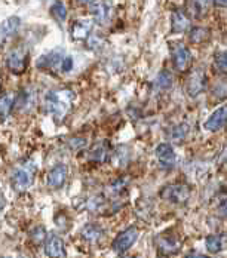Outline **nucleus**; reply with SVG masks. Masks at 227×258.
<instances>
[{
  "label": "nucleus",
  "mask_w": 227,
  "mask_h": 258,
  "mask_svg": "<svg viewBox=\"0 0 227 258\" xmlns=\"http://www.w3.org/2000/svg\"><path fill=\"white\" fill-rule=\"evenodd\" d=\"M45 252L49 258H66L63 239L56 234H50L45 243Z\"/></svg>",
  "instance_id": "nucleus-11"
},
{
  "label": "nucleus",
  "mask_w": 227,
  "mask_h": 258,
  "mask_svg": "<svg viewBox=\"0 0 227 258\" xmlns=\"http://www.w3.org/2000/svg\"><path fill=\"white\" fill-rule=\"evenodd\" d=\"M205 88H206V76H205L203 70L198 69V70L192 72L187 79V83H186L187 94L190 97H198L205 91Z\"/></svg>",
  "instance_id": "nucleus-6"
},
{
  "label": "nucleus",
  "mask_w": 227,
  "mask_h": 258,
  "mask_svg": "<svg viewBox=\"0 0 227 258\" xmlns=\"http://www.w3.org/2000/svg\"><path fill=\"white\" fill-rule=\"evenodd\" d=\"M138 237V230L135 227H128L126 230L118 234V237L113 240V251L118 254H124L126 252L137 240Z\"/></svg>",
  "instance_id": "nucleus-5"
},
{
  "label": "nucleus",
  "mask_w": 227,
  "mask_h": 258,
  "mask_svg": "<svg viewBox=\"0 0 227 258\" xmlns=\"http://www.w3.org/2000/svg\"><path fill=\"white\" fill-rule=\"evenodd\" d=\"M20 27H21V18L20 17L12 15V17L6 18L2 24V43H6L8 39L15 36L18 33Z\"/></svg>",
  "instance_id": "nucleus-15"
},
{
  "label": "nucleus",
  "mask_w": 227,
  "mask_h": 258,
  "mask_svg": "<svg viewBox=\"0 0 227 258\" xmlns=\"http://www.w3.org/2000/svg\"><path fill=\"white\" fill-rule=\"evenodd\" d=\"M189 132V126H186V125H180V126H177L173 131V134H171V137H173V140L174 141H181V140H184V137H186V134Z\"/></svg>",
  "instance_id": "nucleus-27"
},
{
  "label": "nucleus",
  "mask_w": 227,
  "mask_h": 258,
  "mask_svg": "<svg viewBox=\"0 0 227 258\" xmlns=\"http://www.w3.org/2000/svg\"><path fill=\"white\" fill-rule=\"evenodd\" d=\"M82 237L85 239V240H88V242H91V243H95V242H98L101 237H102V229H101L100 226H97V224H86L83 229H82Z\"/></svg>",
  "instance_id": "nucleus-19"
},
{
  "label": "nucleus",
  "mask_w": 227,
  "mask_h": 258,
  "mask_svg": "<svg viewBox=\"0 0 227 258\" xmlns=\"http://www.w3.org/2000/svg\"><path fill=\"white\" fill-rule=\"evenodd\" d=\"M125 187H126V181L125 180H118V181H115V182L111 184L110 190H111L113 193H119V191H122V190H124Z\"/></svg>",
  "instance_id": "nucleus-30"
},
{
  "label": "nucleus",
  "mask_w": 227,
  "mask_h": 258,
  "mask_svg": "<svg viewBox=\"0 0 227 258\" xmlns=\"http://www.w3.org/2000/svg\"><path fill=\"white\" fill-rule=\"evenodd\" d=\"M69 144L73 147V149H83L85 146H86V140L85 138H70V141H69Z\"/></svg>",
  "instance_id": "nucleus-29"
},
{
  "label": "nucleus",
  "mask_w": 227,
  "mask_h": 258,
  "mask_svg": "<svg viewBox=\"0 0 227 258\" xmlns=\"http://www.w3.org/2000/svg\"><path fill=\"white\" fill-rule=\"evenodd\" d=\"M173 64L178 72H186L192 66V53L183 43H176L173 48Z\"/></svg>",
  "instance_id": "nucleus-7"
},
{
  "label": "nucleus",
  "mask_w": 227,
  "mask_h": 258,
  "mask_svg": "<svg viewBox=\"0 0 227 258\" xmlns=\"http://www.w3.org/2000/svg\"><path fill=\"white\" fill-rule=\"evenodd\" d=\"M73 67H75L73 56H70V55H66V56H64V59H63V62H61V66H60L61 72H64V73H69V72H72V70H73Z\"/></svg>",
  "instance_id": "nucleus-28"
},
{
  "label": "nucleus",
  "mask_w": 227,
  "mask_h": 258,
  "mask_svg": "<svg viewBox=\"0 0 227 258\" xmlns=\"http://www.w3.org/2000/svg\"><path fill=\"white\" fill-rule=\"evenodd\" d=\"M52 14L60 23H64L67 20V6H66V3H63V2L53 3L52 5Z\"/></svg>",
  "instance_id": "nucleus-25"
},
{
  "label": "nucleus",
  "mask_w": 227,
  "mask_h": 258,
  "mask_svg": "<svg viewBox=\"0 0 227 258\" xmlns=\"http://www.w3.org/2000/svg\"><path fill=\"white\" fill-rule=\"evenodd\" d=\"M214 64L215 67L223 72V73H227V51H221L215 53V58H214Z\"/></svg>",
  "instance_id": "nucleus-26"
},
{
  "label": "nucleus",
  "mask_w": 227,
  "mask_h": 258,
  "mask_svg": "<svg viewBox=\"0 0 227 258\" xmlns=\"http://www.w3.org/2000/svg\"><path fill=\"white\" fill-rule=\"evenodd\" d=\"M34 180V168L31 165H23V166H18L12 175H11V182H12V187L17 190V191H25L31 182Z\"/></svg>",
  "instance_id": "nucleus-2"
},
{
  "label": "nucleus",
  "mask_w": 227,
  "mask_h": 258,
  "mask_svg": "<svg viewBox=\"0 0 227 258\" xmlns=\"http://www.w3.org/2000/svg\"><path fill=\"white\" fill-rule=\"evenodd\" d=\"M64 56H66V55H63V49H53V51L42 55V56L37 59L36 66H37L39 70H50V69H56V67L60 69V66H61V62H63Z\"/></svg>",
  "instance_id": "nucleus-9"
},
{
  "label": "nucleus",
  "mask_w": 227,
  "mask_h": 258,
  "mask_svg": "<svg viewBox=\"0 0 227 258\" xmlns=\"http://www.w3.org/2000/svg\"><path fill=\"white\" fill-rule=\"evenodd\" d=\"M162 198L166 199L168 202H173V204H184L189 201L190 198V188L187 185H183V184H176V185H168L166 188L162 190Z\"/></svg>",
  "instance_id": "nucleus-4"
},
{
  "label": "nucleus",
  "mask_w": 227,
  "mask_h": 258,
  "mask_svg": "<svg viewBox=\"0 0 227 258\" xmlns=\"http://www.w3.org/2000/svg\"><path fill=\"white\" fill-rule=\"evenodd\" d=\"M157 248L159 251L163 254V255H171V254H176L180 249V242L176 240L174 237H159L157 239Z\"/></svg>",
  "instance_id": "nucleus-17"
},
{
  "label": "nucleus",
  "mask_w": 227,
  "mask_h": 258,
  "mask_svg": "<svg viewBox=\"0 0 227 258\" xmlns=\"http://www.w3.org/2000/svg\"><path fill=\"white\" fill-rule=\"evenodd\" d=\"M205 245H206V249L211 252V254H218L223 248H224V239L223 236H208L206 240H205Z\"/></svg>",
  "instance_id": "nucleus-21"
},
{
  "label": "nucleus",
  "mask_w": 227,
  "mask_h": 258,
  "mask_svg": "<svg viewBox=\"0 0 227 258\" xmlns=\"http://www.w3.org/2000/svg\"><path fill=\"white\" fill-rule=\"evenodd\" d=\"M171 28H173V33H177V34H183V33L189 31L190 20H189V17L186 15L184 11L176 9L173 12V15H171Z\"/></svg>",
  "instance_id": "nucleus-14"
},
{
  "label": "nucleus",
  "mask_w": 227,
  "mask_h": 258,
  "mask_svg": "<svg viewBox=\"0 0 227 258\" xmlns=\"http://www.w3.org/2000/svg\"><path fill=\"white\" fill-rule=\"evenodd\" d=\"M209 36H211V33H209V30L205 28V27H193V28H190V31H189V40H190L192 43H195V45H199L202 42L208 40Z\"/></svg>",
  "instance_id": "nucleus-20"
},
{
  "label": "nucleus",
  "mask_w": 227,
  "mask_h": 258,
  "mask_svg": "<svg viewBox=\"0 0 227 258\" xmlns=\"http://www.w3.org/2000/svg\"><path fill=\"white\" fill-rule=\"evenodd\" d=\"M75 101V92L70 89H53L49 91L43 98L45 111L53 116V119L60 123L69 114Z\"/></svg>",
  "instance_id": "nucleus-1"
},
{
  "label": "nucleus",
  "mask_w": 227,
  "mask_h": 258,
  "mask_svg": "<svg viewBox=\"0 0 227 258\" xmlns=\"http://www.w3.org/2000/svg\"><path fill=\"white\" fill-rule=\"evenodd\" d=\"M227 123V105L224 107H220V108H217L209 117H208V120L205 122V125H203V128L206 129V131H218V129H221L223 126H226Z\"/></svg>",
  "instance_id": "nucleus-12"
},
{
  "label": "nucleus",
  "mask_w": 227,
  "mask_h": 258,
  "mask_svg": "<svg viewBox=\"0 0 227 258\" xmlns=\"http://www.w3.org/2000/svg\"><path fill=\"white\" fill-rule=\"evenodd\" d=\"M156 85L160 88V89H168L173 86V75L168 72V70H162L159 72L157 78H156Z\"/></svg>",
  "instance_id": "nucleus-24"
},
{
  "label": "nucleus",
  "mask_w": 227,
  "mask_h": 258,
  "mask_svg": "<svg viewBox=\"0 0 227 258\" xmlns=\"http://www.w3.org/2000/svg\"><path fill=\"white\" fill-rule=\"evenodd\" d=\"M27 62H28V51L24 46L14 48L6 55V66L12 73L17 75L23 73L27 69Z\"/></svg>",
  "instance_id": "nucleus-3"
},
{
  "label": "nucleus",
  "mask_w": 227,
  "mask_h": 258,
  "mask_svg": "<svg viewBox=\"0 0 227 258\" xmlns=\"http://www.w3.org/2000/svg\"><path fill=\"white\" fill-rule=\"evenodd\" d=\"M89 6V11L94 17V20L104 26L110 21L111 18V8H110V3H105V2H89L88 3Z\"/></svg>",
  "instance_id": "nucleus-10"
},
{
  "label": "nucleus",
  "mask_w": 227,
  "mask_h": 258,
  "mask_svg": "<svg viewBox=\"0 0 227 258\" xmlns=\"http://www.w3.org/2000/svg\"><path fill=\"white\" fill-rule=\"evenodd\" d=\"M67 174H69V169L66 165L61 163V165L53 166L48 174V185L50 188H61L67 180Z\"/></svg>",
  "instance_id": "nucleus-13"
},
{
  "label": "nucleus",
  "mask_w": 227,
  "mask_h": 258,
  "mask_svg": "<svg viewBox=\"0 0 227 258\" xmlns=\"http://www.w3.org/2000/svg\"><path fill=\"white\" fill-rule=\"evenodd\" d=\"M208 5L209 3H206V2H189L187 8H193V9H189V12H192L195 18H202L206 12Z\"/></svg>",
  "instance_id": "nucleus-23"
},
{
  "label": "nucleus",
  "mask_w": 227,
  "mask_h": 258,
  "mask_svg": "<svg viewBox=\"0 0 227 258\" xmlns=\"http://www.w3.org/2000/svg\"><path fill=\"white\" fill-rule=\"evenodd\" d=\"M156 157H157V162L160 163V166L165 169L173 168L177 162L176 152L171 147V144H168V143H160L156 147Z\"/></svg>",
  "instance_id": "nucleus-8"
},
{
  "label": "nucleus",
  "mask_w": 227,
  "mask_h": 258,
  "mask_svg": "<svg viewBox=\"0 0 227 258\" xmlns=\"http://www.w3.org/2000/svg\"><path fill=\"white\" fill-rule=\"evenodd\" d=\"M21 258H23V257H21Z\"/></svg>",
  "instance_id": "nucleus-33"
},
{
  "label": "nucleus",
  "mask_w": 227,
  "mask_h": 258,
  "mask_svg": "<svg viewBox=\"0 0 227 258\" xmlns=\"http://www.w3.org/2000/svg\"><path fill=\"white\" fill-rule=\"evenodd\" d=\"M108 153H110V149H108V144L101 141V143H97L91 152H89V159L97 162V163H104L107 159H108Z\"/></svg>",
  "instance_id": "nucleus-18"
},
{
  "label": "nucleus",
  "mask_w": 227,
  "mask_h": 258,
  "mask_svg": "<svg viewBox=\"0 0 227 258\" xmlns=\"http://www.w3.org/2000/svg\"><path fill=\"white\" fill-rule=\"evenodd\" d=\"M186 258H208V257L201 255V254H189V255H186Z\"/></svg>",
  "instance_id": "nucleus-31"
},
{
  "label": "nucleus",
  "mask_w": 227,
  "mask_h": 258,
  "mask_svg": "<svg viewBox=\"0 0 227 258\" xmlns=\"http://www.w3.org/2000/svg\"><path fill=\"white\" fill-rule=\"evenodd\" d=\"M94 23L89 20H77L75 24L72 26V36L76 40H85L89 37L91 30H92Z\"/></svg>",
  "instance_id": "nucleus-16"
},
{
  "label": "nucleus",
  "mask_w": 227,
  "mask_h": 258,
  "mask_svg": "<svg viewBox=\"0 0 227 258\" xmlns=\"http://www.w3.org/2000/svg\"><path fill=\"white\" fill-rule=\"evenodd\" d=\"M14 104H15V98H14L12 94L8 92V94H3V95H2V100H0V114H2V120H5V119L8 117V114H9V111L12 110Z\"/></svg>",
  "instance_id": "nucleus-22"
},
{
  "label": "nucleus",
  "mask_w": 227,
  "mask_h": 258,
  "mask_svg": "<svg viewBox=\"0 0 227 258\" xmlns=\"http://www.w3.org/2000/svg\"><path fill=\"white\" fill-rule=\"evenodd\" d=\"M215 6H220V8H226L227 2H214Z\"/></svg>",
  "instance_id": "nucleus-32"
}]
</instances>
